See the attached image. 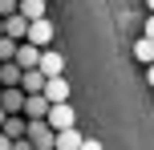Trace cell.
I'll return each mask as SVG.
<instances>
[{
    "mask_svg": "<svg viewBox=\"0 0 154 150\" xmlns=\"http://www.w3.org/2000/svg\"><path fill=\"white\" fill-rule=\"evenodd\" d=\"M16 12L24 16V20H45V12H49V0H16Z\"/></svg>",
    "mask_w": 154,
    "mask_h": 150,
    "instance_id": "cell-6",
    "label": "cell"
},
{
    "mask_svg": "<svg viewBox=\"0 0 154 150\" xmlns=\"http://www.w3.org/2000/svg\"><path fill=\"white\" fill-rule=\"evenodd\" d=\"M0 134H4V138H12V142H16V138H24V118H20V114H8V118H4V126H0Z\"/></svg>",
    "mask_w": 154,
    "mask_h": 150,
    "instance_id": "cell-12",
    "label": "cell"
},
{
    "mask_svg": "<svg viewBox=\"0 0 154 150\" xmlns=\"http://www.w3.org/2000/svg\"><path fill=\"white\" fill-rule=\"evenodd\" d=\"M0 150H12V138H4V134H0Z\"/></svg>",
    "mask_w": 154,
    "mask_h": 150,
    "instance_id": "cell-18",
    "label": "cell"
},
{
    "mask_svg": "<svg viewBox=\"0 0 154 150\" xmlns=\"http://www.w3.org/2000/svg\"><path fill=\"white\" fill-rule=\"evenodd\" d=\"M77 150H106V146H101L97 138H81V146H77Z\"/></svg>",
    "mask_w": 154,
    "mask_h": 150,
    "instance_id": "cell-16",
    "label": "cell"
},
{
    "mask_svg": "<svg viewBox=\"0 0 154 150\" xmlns=\"http://www.w3.org/2000/svg\"><path fill=\"white\" fill-rule=\"evenodd\" d=\"M24 45H32V49H49V45H53V24H49V16L29 24V32H24Z\"/></svg>",
    "mask_w": 154,
    "mask_h": 150,
    "instance_id": "cell-2",
    "label": "cell"
},
{
    "mask_svg": "<svg viewBox=\"0 0 154 150\" xmlns=\"http://www.w3.org/2000/svg\"><path fill=\"white\" fill-rule=\"evenodd\" d=\"M37 57H41V49H32V45H24V41H20V45H16V57H12V65H16V69H37Z\"/></svg>",
    "mask_w": 154,
    "mask_h": 150,
    "instance_id": "cell-8",
    "label": "cell"
},
{
    "mask_svg": "<svg viewBox=\"0 0 154 150\" xmlns=\"http://www.w3.org/2000/svg\"><path fill=\"white\" fill-rule=\"evenodd\" d=\"M16 89H20L24 97H32V93H41V89H45V77H41L37 69H24V73H20V85H16Z\"/></svg>",
    "mask_w": 154,
    "mask_h": 150,
    "instance_id": "cell-10",
    "label": "cell"
},
{
    "mask_svg": "<svg viewBox=\"0 0 154 150\" xmlns=\"http://www.w3.org/2000/svg\"><path fill=\"white\" fill-rule=\"evenodd\" d=\"M4 118H8V114H4V110H0V126H4Z\"/></svg>",
    "mask_w": 154,
    "mask_h": 150,
    "instance_id": "cell-19",
    "label": "cell"
},
{
    "mask_svg": "<svg viewBox=\"0 0 154 150\" xmlns=\"http://www.w3.org/2000/svg\"><path fill=\"white\" fill-rule=\"evenodd\" d=\"M0 24H4V37H8V41H24V32H29V20H24L20 12L4 16V20H0Z\"/></svg>",
    "mask_w": 154,
    "mask_h": 150,
    "instance_id": "cell-9",
    "label": "cell"
},
{
    "mask_svg": "<svg viewBox=\"0 0 154 150\" xmlns=\"http://www.w3.org/2000/svg\"><path fill=\"white\" fill-rule=\"evenodd\" d=\"M0 37H4V24H0Z\"/></svg>",
    "mask_w": 154,
    "mask_h": 150,
    "instance_id": "cell-20",
    "label": "cell"
},
{
    "mask_svg": "<svg viewBox=\"0 0 154 150\" xmlns=\"http://www.w3.org/2000/svg\"><path fill=\"white\" fill-rule=\"evenodd\" d=\"M150 45H154L150 37H142V41H138V49H134V53H138V61H150V57H154V49H150Z\"/></svg>",
    "mask_w": 154,
    "mask_h": 150,
    "instance_id": "cell-14",
    "label": "cell"
},
{
    "mask_svg": "<svg viewBox=\"0 0 154 150\" xmlns=\"http://www.w3.org/2000/svg\"><path fill=\"white\" fill-rule=\"evenodd\" d=\"M16 45H20V41H8V37H0V65L16 57Z\"/></svg>",
    "mask_w": 154,
    "mask_h": 150,
    "instance_id": "cell-13",
    "label": "cell"
},
{
    "mask_svg": "<svg viewBox=\"0 0 154 150\" xmlns=\"http://www.w3.org/2000/svg\"><path fill=\"white\" fill-rule=\"evenodd\" d=\"M41 97H45L49 106L69 102V81H65V77H45V89H41Z\"/></svg>",
    "mask_w": 154,
    "mask_h": 150,
    "instance_id": "cell-4",
    "label": "cell"
},
{
    "mask_svg": "<svg viewBox=\"0 0 154 150\" xmlns=\"http://www.w3.org/2000/svg\"><path fill=\"white\" fill-rule=\"evenodd\" d=\"M81 130H77V126H69V130H57V134H53V150H77V146H81Z\"/></svg>",
    "mask_w": 154,
    "mask_h": 150,
    "instance_id": "cell-7",
    "label": "cell"
},
{
    "mask_svg": "<svg viewBox=\"0 0 154 150\" xmlns=\"http://www.w3.org/2000/svg\"><path fill=\"white\" fill-rule=\"evenodd\" d=\"M16 12V0H0V20H4V16H12Z\"/></svg>",
    "mask_w": 154,
    "mask_h": 150,
    "instance_id": "cell-15",
    "label": "cell"
},
{
    "mask_svg": "<svg viewBox=\"0 0 154 150\" xmlns=\"http://www.w3.org/2000/svg\"><path fill=\"white\" fill-rule=\"evenodd\" d=\"M45 126L53 130H69L73 126V110H69V102H61V106H49V114H45Z\"/></svg>",
    "mask_w": 154,
    "mask_h": 150,
    "instance_id": "cell-5",
    "label": "cell"
},
{
    "mask_svg": "<svg viewBox=\"0 0 154 150\" xmlns=\"http://www.w3.org/2000/svg\"><path fill=\"white\" fill-rule=\"evenodd\" d=\"M20 106H24L20 89H0V110H4V114H20Z\"/></svg>",
    "mask_w": 154,
    "mask_h": 150,
    "instance_id": "cell-11",
    "label": "cell"
},
{
    "mask_svg": "<svg viewBox=\"0 0 154 150\" xmlns=\"http://www.w3.org/2000/svg\"><path fill=\"white\" fill-rule=\"evenodd\" d=\"M37 73H41V77H65V57L57 53V49H41Z\"/></svg>",
    "mask_w": 154,
    "mask_h": 150,
    "instance_id": "cell-1",
    "label": "cell"
},
{
    "mask_svg": "<svg viewBox=\"0 0 154 150\" xmlns=\"http://www.w3.org/2000/svg\"><path fill=\"white\" fill-rule=\"evenodd\" d=\"M24 138L32 142V150H53V130L45 122H24Z\"/></svg>",
    "mask_w": 154,
    "mask_h": 150,
    "instance_id": "cell-3",
    "label": "cell"
},
{
    "mask_svg": "<svg viewBox=\"0 0 154 150\" xmlns=\"http://www.w3.org/2000/svg\"><path fill=\"white\" fill-rule=\"evenodd\" d=\"M12 150H32V142H29V138H16V142H12Z\"/></svg>",
    "mask_w": 154,
    "mask_h": 150,
    "instance_id": "cell-17",
    "label": "cell"
}]
</instances>
